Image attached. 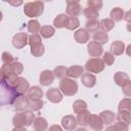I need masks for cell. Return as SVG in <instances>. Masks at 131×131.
I'll return each instance as SVG.
<instances>
[{
    "mask_svg": "<svg viewBox=\"0 0 131 131\" xmlns=\"http://www.w3.org/2000/svg\"><path fill=\"white\" fill-rule=\"evenodd\" d=\"M5 85L8 89L15 92L17 96L25 95L30 88V84L28 80L19 76H13L11 78L5 79Z\"/></svg>",
    "mask_w": 131,
    "mask_h": 131,
    "instance_id": "6da1fadb",
    "label": "cell"
},
{
    "mask_svg": "<svg viewBox=\"0 0 131 131\" xmlns=\"http://www.w3.org/2000/svg\"><path fill=\"white\" fill-rule=\"evenodd\" d=\"M35 115L32 111H25L19 112L12 118V124L14 127H25V126H31L34 122Z\"/></svg>",
    "mask_w": 131,
    "mask_h": 131,
    "instance_id": "7a4b0ae2",
    "label": "cell"
},
{
    "mask_svg": "<svg viewBox=\"0 0 131 131\" xmlns=\"http://www.w3.org/2000/svg\"><path fill=\"white\" fill-rule=\"evenodd\" d=\"M44 11V3L42 1L28 2L24 5V12L29 17H38Z\"/></svg>",
    "mask_w": 131,
    "mask_h": 131,
    "instance_id": "3957f363",
    "label": "cell"
},
{
    "mask_svg": "<svg viewBox=\"0 0 131 131\" xmlns=\"http://www.w3.org/2000/svg\"><path fill=\"white\" fill-rule=\"evenodd\" d=\"M59 91L66 96H73L78 91V84L71 78H63L59 82Z\"/></svg>",
    "mask_w": 131,
    "mask_h": 131,
    "instance_id": "277c9868",
    "label": "cell"
},
{
    "mask_svg": "<svg viewBox=\"0 0 131 131\" xmlns=\"http://www.w3.org/2000/svg\"><path fill=\"white\" fill-rule=\"evenodd\" d=\"M104 67H105L104 63L102 62V60L99 57L90 58L85 63V69L90 74H98L104 70Z\"/></svg>",
    "mask_w": 131,
    "mask_h": 131,
    "instance_id": "5b68a950",
    "label": "cell"
},
{
    "mask_svg": "<svg viewBox=\"0 0 131 131\" xmlns=\"http://www.w3.org/2000/svg\"><path fill=\"white\" fill-rule=\"evenodd\" d=\"M67 15H70V17H77L82 12V7L78 1L69 0L67 2V8H66Z\"/></svg>",
    "mask_w": 131,
    "mask_h": 131,
    "instance_id": "8992f818",
    "label": "cell"
},
{
    "mask_svg": "<svg viewBox=\"0 0 131 131\" xmlns=\"http://www.w3.org/2000/svg\"><path fill=\"white\" fill-rule=\"evenodd\" d=\"M28 39H29V35L27 33L19 32V33L15 34L13 36V38H12V45L16 49H21L26 45H28Z\"/></svg>",
    "mask_w": 131,
    "mask_h": 131,
    "instance_id": "52a82bcc",
    "label": "cell"
},
{
    "mask_svg": "<svg viewBox=\"0 0 131 131\" xmlns=\"http://www.w3.org/2000/svg\"><path fill=\"white\" fill-rule=\"evenodd\" d=\"M87 51H88V54L91 57L97 58L103 53V48L100 44H98L94 41H90L87 45Z\"/></svg>",
    "mask_w": 131,
    "mask_h": 131,
    "instance_id": "ba28073f",
    "label": "cell"
},
{
    "mask_svg": "<svg viewBox=\"0 0 131 131\" xmlns=\"http://www.w3.org/2000/svg\"><path fill=\"white\" fill-rule=\"evenodd\" d=\"M13 105L17 112H25L30 105V99L26 95H18L16 96Z\"/></svg>",
    "mask_w": 131,
    "mask_h": 131,
    "instance_id": "9c48e42d",
    "label": "cell"
},
{
    "mask_svg": "<svg viewBox=\"0 0 131 131\" xmlns=\"http://www.w3.org/2000/svg\"><path fill=\"white\" fill-rule=\"evenodd\" d=\"M77 120L73 115H67L61 119V126L67 131H73L77 127Z\"/></svg>",
    "mask_w": 131,
    "mask_h": 131,
    "instance_id": "30bf717a",
    "label": "cell"
},
{
    "mask_svg": "<svg viewBox=\"0 0 131 131\" xmlns=\"http://www.w3.org/2000/svg\"><path fill=\"white\" fill-rule=\"evenodd\" d=\"M53 80H54V75H53V72L50 70L42 71L39 76V81L42 86H49L50 84H52Z\"/></svg>",
    "mask_w": 131,
    "mask_h": 131,
    "instance_id": "8fae6325",
    "label": "cell"
},
{
    "mask_svg": "<svg viewBox=\"0 0 131 131\" xmlns=\"http://www.w3.org/2000/svg\"><path fill=\"white\" fill-rule=\"evenodd\" d=\"M47 99L52 103H58L62 100V94L57 88H50L46 92Z\"/></svg>",
    "mask_w": 131,
    "mask_h": 131,
    "instance_id": "7c38bea8",
    "label": "cell"
},
{
    "mask_svg": "<svg viewBox=\"0 0 131 131\" xmlns=\"http://www.w3.org/2000/svg\"><path fill=\"white\" fill-rule=\"evenodd\" d=\"M89 126L95 130V131H101L104 124L102 122V120L100 119V117L98 115H95V114H91L90 116V120H89Z\"/></svg>",
    "mask_w": 131,
    "mask_h": 131,
    "instance_id": "4fadbf2b",
    "label": "cell"
},
{
    "mask_svg": "<svg viewBox=\"0 0 131 131\" xmlns=\"http://www.w3.org/2000/svg\"><path fill=\"white\" fill-rule=\"evenodd\" d=\"M89 33L85 30V29H79L75 32L74 34V38L75 41L79 44H85L89 41Z\"/></svg>",
    "mask_w": 131,
    "mask_h": 131,
    "instance_id": "5bb4252c",
    "label": "cell"
},
{
    "mask_svg": "<svg viewBox=\"0 0 131 131\" xmlns=\"http://www.w3.org/2000/svg\"><path fill=\"white\" fill-rule=\"evenodd\" d=\"M83 74H84V68L78 64L71 66L70 68L67 69V76H69L70 78L77 79V78H80Z\"/></svg>",
    "mask_w": 131,
    "mask_h": 131,
    "instance_id": "9a60e30c",
    "label": "cell"
},
{
    "mask_svg": "<svg viewBox=\"0 0 131 131\" xmlns=\"http://www.w3.org/2000/svg\"><path fill=\"white\" fill-rule=\"evenodd\" d=\"M125 51V44L124 42L120 41V40H116L112 43L111 45V53L114 56H119L122 55Z\"/></svg>",
    "mask_w": 131,
    "mask_h": 131,
    "instance_id": "2e32d148",
    "label": "cell"
},
{
    "mask_svg": "<svg viewBox=\"0 0 131 131\" xmlns=\"http://www.w3.org/2000/svg\"><path fill=\"white\" fill-rule=\"evenodd\" d=\"M81 82L82 84L87 88H92L96 84V77L93 74L90 73H84L81 76Z\"/></svg>",
    "mask_w": 131,
    "mask_h": 131,
    "instance_id": "e0dca14e",
    "label": "cell"
},
{
    "mask_svg": "<svg viewBox=\"0 0 131 131\" xmlns=\"http://www.w3.org/2000/svg\"><path fill=\"white\" fill-rule=\"evenodd\" d=\"M43 96V90L39 86H33L30 87L28 90V98L30 100H35V99H41Z\"/></svg>",
    "mask_w": 131,
    "mask_h": 131,
    "instance_id": "ac0fdd59",
    "label": "cell"
},
{
    "mask_svg": "<svg viewBox=\"0 0 131 131\" xmlns=\"http://www.w3.org/2000/svg\"><path fill=\"white\" fill-rule=\"evenodd\" d=\"M98 116L100 117L103 124H105V125H111L112 123L115 122V119H116V114L112 111H108V110L102 111Z\"/></svg>",
    "mask_w": 131,
    "mask_h": 131,
    "instance_id": "d6986e66",
    "label": "cell"
},
{
    "mask_svg": "<svg viewBox=\"0 0 131 131\" xmlns=\"http://www.w3.org/2000/svg\"><path fill=\"white\" fill-rule=\"evenodd\" d=\"M33 126L35 131H45L48 128V123L47 120L43 117H37L34 119Z\"/></svg>",
    "mask_w": 131,
    "mask_h": 131,
    "instance_id": "ffe728a7",
    "label": "cell"
},
{
    "mask_svg": "<svg viewBox=\"0 0 131 131\" xmlns=\"http://www.w3.org/2000/svg\"><path fill=\"white\" fill-rule=\"evenodd\" d=\"M68 20H69V16L66 13H60V14H58L53 19V25L57 29H62V28H66L67 27Z\"/></svg>",
    "mask_w": 131,
    "mask_h": 131,
    "instance_id": "44dd1931",
    "label": "cell"
},
{
    "mask_svg": "<svg viewBox=\"0 0 131 131\" xmlns=\"http://www.w3.org/2000/svg\"><path fill=\"white\" fill-rule=\"evenodd\" d=\"M90 116H91V114H90V112L87 111V110L84 111V112H82V113H80V114H78V116H77V118H76L77 123H78L79 125L83 126V127L88 126V125H89Z\"/></svg>",
    "mask_w": 131,
    "mask_h": 131,
    "instance_id": "7402d4cb",
    "label": "cell"
},
{
    "mask_svg": "<svg viewBox=\"0 0 131 131\" xmlns=\"http://www.w3.org/2000/svg\"><path fill=\"white\" fill-rule=\"evenodd\" d=\"M124 10L121 8V7H114L111 12H110V16H111V19L115 23V21H120L124 18Z\"/></svg>",
    "mask_w": 131,
    "mask_h": 131,
    "instance_id": "603a6c76",
    "label": "cell"
},
{
    "mask_svg": "<svg viewBox=\"0 0 131 131\" xmlns=\"http://www.w3.org/2000/svg\"><path fill=\"white\" fill-rule=\"evenodd\" d=\"M129 76L124 72H117L114 75V81L118 86H123L127 81H129Z\"/></svg>",
    "mask_w": 131,
    "mask_h": 131,
    "instance_id": "cb8c5ba5",
    "label": "cell"
},
{
    "mask_svg": "<svg viewBox=\"0 0 131 131\" xmlns=\"http://www.w3.org/2000/svg\"><path fill=\"white\" fill-rule=\"evenodd\" d=\"M39 35L45 39L51 38L55 34V29L52 26H42L39 30Z\"/></svg>",
    "mask_w": 131,
    "mask_h": 131,
    "instance_id": "d4e9b609",
    "label": "cell"
},
{
    "mask_svg": "<svg viewBox=\"0 0 131 131\" xmlns=\"http://www.w3.org/2000/svg\"><path fill=\"white\" fill-rule=\"evenodd\" d=\"M93 41L100 44L101 46L103 44H105L107 41H108V35L107 33L105 32H102V31H97L96 33H94L93 35Z\"/></svg>",
    "mask_w": 131,
    "mask_h": 131,
    "instance_id": "484cf974",
    "label": "cell"
},
{
    "mask_svg": "<svg viewBox=\"0 0 131 131\" xmlns=\"http://www.w3.org/2000/svg\"><path fill=\"white\" fill-rule=\"evenodd\" d=\"M86 27V31L88 33H96L99 29V20L97 18H93V19H88L85 24Z\"/></svg>",
    "mask_w": 131,
    "mask_h": 131,
    "instance_id": "4316f807",
    "label": "cell"
},
{
    "mask_svg": "<svg viewBox=\"0 0 131 131\" xmlns=\"http://www.w3.org/2000/svg\"><path fill=\"white\" fill-rule=\"evenodd\" d=\"M116 119L118 120V122H122V123H125V124L129 125L131 123V112H128V111L118 112V114L116 116Z\"/></svg>",
    "mask_w": 131,
    "mask_h": 131,
    "instance_id": "83f0119b",
    "label": "cell"
},
{
    "mask_svg": "<svg viewBox=\"0 0 131 131\" xmlns=\"http://www.w3.org/2000/svg\"><path fill=\"white\" fill-rule=\"evenodd\" d=\"M115 27V23L111 19V18H102L99 21V28L102 30V32H108L111 30H113Z\"/></svg>",
    "mask_w": 131,
    "mask_h": 131,
    "instance_id": "f1b7e54d",
    "label": "cell"
},
{
    "mask_svg": "<svg viewBox=\"0 0 131 131\" xmlns=\"http://www.w3.org/2000/svg\"><path fill=\"white\" fill-rule=\"evenodd\" d=\"M86 110H87V103H86V101H84L82 99H78L73 103V111L77 115Z\"/></svg>",
    "mask_w": 131,
    "mask_h": 131,
    "instance_id": "f546056e",
    "label": "cell"
},
{
    "mask_svg": "<svg viewBox=\"0 0 131 131\" xmlns=\"http://www.w3.org/2000/svg\"><path fill=\"white\" fill-rule=\"evenodd\" d=\"M28 44L30 45L31 48L42 44L41 36H40L39 34H31V35L29 36V39H28Z\"/></svg>",
    "mask_w": 131,
    "mask_h": 131,
    "instance_id": "4dcf8cb0",
    "label": "cell"
},
{
    "mask_svg": "<svg viewBox=\"0 0 131 131\" xmlns=\"http://www.w3.org/2000/svg\"><path fill=\"white\" fill-rule=\"evenodd\" d=\"M67 69L64 66H58L56 67L52 72H53V75H54V78H57V79H63L66 78L67 76Z\"/></svg>",
    "mask_w": 131,
    "mask_h": 131,
    "instance_id": "1f68e13d",
    "label": "cell"
},
{
    "mask_svg": "<svg viewBox=\"0 0 131 131\" xmlns=\"http://www.w3.org/2000/svg\"><path fill=\"white\" fill-rule=\"evenodd\" d=\"M40 28H41L40 23L37 19H31L28 23V31L32 34H38Z\"/></svg>",
    "mask_w": 131,
    "mask_h": 131,
    "instance_id": "d6a6232c",
    "label": "cell"
},
{
    "mask_svg": "<svg viewBox=\"0 0 131 131\" xmlns=\"http://www.w3.org/2000/svg\"><path fill=\"white\" fill-rule=\"evenodd\" d=\"M118 111H119V112H121V111H128V112H131V101H130V98H128V97L123 98V99L119 102Z\"/></svg>",
    "mask_w": 131,
    "mask_h": 131,
    "instance_id": "836d02e7",
    "label": "cell"
},
{
    "mask_svg": "<svg viewBox=\"0 0 131 131\" xmlns=\"http://www.w3.org/2000/svg\"><path fill=\"white\" fill-rule=\"evenodd\" d=\"M80 26V20L78 19V17H70L69 16V20L67 24V29L70 31H74L76 29H78Z\"/></svg>",
    "mask_w": 131,
    "mask_h": 131,
    "instance_id": "e575fe53",
    "label": "cell"
},
{
    "mask_svg": "<svg viewBox=\"0 0 131 131\" xmlns=\"http://www.w3.org/2000/svg\"><path fill=\"white\" fill-rule=\"evenodd\" d=\"M83 14L88 18V19H93V18H97L99 16V11H96L92 8H89V7H86L84 10H83Z\"/></svg>",
    "mask_w": 131,
    "mask_h": 131,
    "instance_id": "d590c367",
    "label": "cell"
},
{
    "mask_svg": "<svg viewBox=\"0 0 131 131\" xmlns=\"http://www.w3.org/2000/svg\"><path fill=\"white\" fill-rule=\"evenodd\" d=\"M10 66H11L12 74H13L14 76H19V75L23 73V71H24V66H23V63L19 62V61H17V60L14 61L13 63H11Z\"/></svg>",
    "mask_w": 131,
    "mask_h": 131,
    "instance_id": "8d00e7d4",
    "label": "cell"
},
{
    "mask_svg": "<svg viewBox=\"0 0 131 131\" xmlns=\"http://www.w3.org/2000/svg\"><path fill=\"white\" fill-rule=\"evenodd\" d=\"M45 52V47L43 44H40L38 46H35V47H32L31 48V53L33 56H36V57H40L44 54Z\"/></svg>",
    "mask_w": 131,
    "mask_h": 131,
    "instance_id": "74e56055",
    "label": "cell"
},
{
    "mask_svg": "<svg viewBox=\"0 0 131 131\" xmlns=\"http://www.w3.org/2000/svg\"><path fill=\"white\" fill-rule=\"evenodd\" d=\"M43 104H44V102H43L42 99L30 100V105H29V107H30V110H31L32 112H35V111L41 110V108L43 107Z\"/></svg>",
    "mask_w": 131,
    "mask_h": 131,
    "instance_id": "f35d334b",
    "label": "cell"
},
{
    "mask_svg": "<svg viewBox=\"0 0 131 131\" xmlns=\"http://www.w3.org/2000/svg\"><path fill=\"white\" fill-rule=\"evenodd\" d=\"M87 7L92 8L96 11H99L102 8V1L101 0H88L87 1Z\"/></svg>",
    "mask_w": 131,
    "mask_h": 131,
    "instance_id": "ab89813d",
    "label": "cell"
},
{
    "mask_svg": "<svg viewBox=\"0 0 131 131\" xmlns=\"http://www.w3.org/2000/svg\"><path fill=\"white\" fill-rule=\"evenodd\" d=\"M2 61H3L4 64H11L14 61H16V58L11 53L5 51V52L2 53Z\"/></svg>",
    "mask_w": 131,
    "mask_h": 131,
    "instance_id": "60d3db41",
    "label": "cell"
},
{
    "mask_svg": "<svg viewBox=\"0 0 131 131\" xmlns=\"http://www.w3.org/2000/svg\"><path fill=\"white\" fill-rule=\"evenodd\" d=\"M101 60L104 63V66H112L115 62V56L111 52H104Z\"/></svg>",
    "mask_w": 131,
    "mask_h": 131,
    "instance_id": "b9f144b4",
    "label": "cell"
},
{
    "mask_svg": "<svg viewBox=\"0 0 131 131\" xmlns=\"http://www.w3.org/2000/svg\"><path fill=\"white\" fill-rule=\"evenodd\" d=\"M114 131H129V125L122 123V122H117L115 125H112Z\"/></svg>",
    "mask_w": 131,
    "mask_h": 131,
    "instance_id": "7bdbcfd3",
    "label": "cell"
},
{
    "mask_svg": "<svg viewBox=\"0 0 131 131\" xmlns=\"http://www.w3.org/2000/svg\"><path fill=\"white\" fill-rule=\"evenodd\" d=\"M1 71H2L5 79H8V78H11V77L14 76L12 74V70H11V66L10 64H3L2 68H1Z\"/></svg>",
    "mask_w": 131,
    "mask_h": 131,
    "instance_id": "ee69618b",
    "label": "cell"
},
{
    "mask_svg": "<svg viewBox=\"0 0 131 131\" xmlns=\"http://www.w3.org/2000/svg\"><path fill=\"white\" fill-rule=\"evenodd\" d=\"M122 90H123V93H124L127 97L131 96V81H130V80L127 81V82L122 86Z\"/></svg>",
    "mask_w": 131,
    "mask_h": 131,
    "instance_id": "f6af8a7d",
    "label": "cell"
},
{
    "mask_svg": "<svg viewBox=\"0 0 131 131\" xmlns=\"http://www.w3.org/2000/svg\"><path fill=\"white\" fill-rule=\"evenodd\" d=\"M48 131H62V128H61L59 125L54 124V125H51V126L49 127Z\"/></svg>",
    "mask_w": 131,
    "mask_h": 131,
    "instance_id": "bcb514c9",
    "label": "cell"
},
{
    "mask_svg": "<svg viewBox=\"0 0 131 131\" xmlns=\"http://www.w3.org/2000/svg\"><path fill=\"white\" fill-rule=\"evenodd\" d=\"M130 14H131V11H130V10L127 11L126 13H124V19H125L127 23H129V21L131 20V16H130Z\"/></svg>",
    "mask_w": 131,
    "mask_h": 131,
    "instance_id": "7dc6e473",
    "label": "cell"
},
{
    "mask_svg": "<svg viewBox=\"0 0 131 131\" xmlns=\"http://www.w3.org/2000/svg\"><path fill=\"white\" fill-rule=\"evenodd\" d=\"M4 83H5V77H4V75L0 69V84H4Z\"/></svg>",
    "mask_w": 131,
    "mask_h": 131,
    "instance_id": "c3c4849f",
    "label": "cell"
},
{
    "mask_svg": "<svg viewBox=\"0 0 131 131\" xmlns=\"http://www.w3.org/2000/svg\"><path fill=\"white\" fill-rule=\"evenodd\" d=\"M12 131H28L25 127H14L12 129Z\"/></svg>",
    "mask_w": 131,
    "mask_h": 131,
    "instance_id": "681fc988",
    "label": "cell"
},
{
    "mask_svg": "<svg viewBox=\"0 0 131 131\" xmlns=\"http://www.w3.org/2000/svg\"><path fill=\"white\" fill-rule=\"evenodd\" d=\"M75 131H88L87 129H85V128H77V129H75Z\"/></svg>",
    "mask_w": 131,
    "mask_h": 131,
    "instance_id": "f907efd6",
    "label": "cell"
},
{
    "mask_svg": "<svg viewBox=\"0 0 131 131\" xmlns=\"http://www.w3.org/2000/svg\"><path fill=\"white\" fill-rule=\"evenodd\" d=\"M21 3H23L21 1H18V2H16V3H15V2H10V4H12V5H20Z\"/></svg>",
    "mask_w": 131,
    "mask_h": 131,
    "instance_id": "816d5d0a",
    "label": "cell"
},
{
    "mask_svg": "<svg viewBox=\"0 0 131 131\" xmlns=\"http://www.w3.org/2000/svg\"><path fill=\"white\" fill-rule=\"evenodd\" d=\"M2 18H3V14H2V11L0 10V21L2 20Z\"/></svg>",
    "mask_w": 131,
    "mask_h": 131,
    "instance_id": "f5cc1de1",
    "label": "cell"
},
{
    "mask_svg": "<svg viewBox=\"0 0 131 131\" xmlns=\"http://www.w3.org/2000/svg\"><path fill=\"white\" fill-rule=\"evenodd\" d=\"M94 131H95V130H94Z\"/></svg>",
    "mask_w": 131,
    "mask_h": 131,
    "instance_id": "db71d44e",
    "label": "cell"
}]
</instances>
